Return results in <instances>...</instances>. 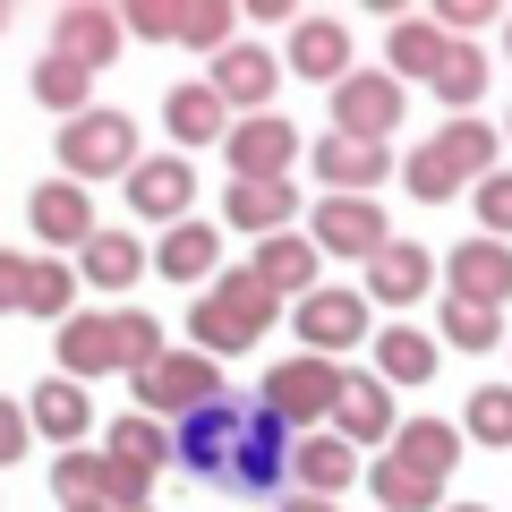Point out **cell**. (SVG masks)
Wrapping results in <instances>:
<instances>
[{
    "label": "cell",
    "instance_id": "cell-51",
    "mask_svg": "<svg viewBox=\"0 0 512 512\" xmlns=\"http://www.w3.org/2000/svg\"><path fill=\"white\" fill-rule=\"evenodd\" d=\"M504 43H512V26H504Z\"/></svg>",
    "mask_w": 512,
    "mask_h": 512
},
{
    "label": "cell",
    "instance_id": "cell-10",
    "mask_svg": "<svg viewBox=\"0 0 512 512\" xmlns=\"http://www.w3.org/2000/svg\"><path fill=\"white\" fill-rule=\"evenodd\" d=\"M291 325H299V350L342 359L350 342H367V291H325V282H316V291L291 308Z\"/></svg>",
    "mask_w": 512,
    "mask_h": 512
},
{
    "label": "cell",
    "instance_id": "cell-25",
    "mask_svg": "<svg viewBox=\"0 0 512 512\" xmlns=\"http://www.w3.org/2000/svg\"><path fill=\"white\" fill-rule=\"evenodd\" d=\"M461 427H444V419H402V436H393V461H402V470H419V478H453L461 470Z\"/></svg>",
    "mask_w": 512,
    "mask_h": 512
},
{
    "label": "cell",
    "instance_id": "cell-40",
    "mask_svg": "<svg viewBox=\"0 0 512 512\" xmlns=\"http://www.w3.org/2000/svg\"><path fill=\"white\" fill-rule=\"evenodd\" d=\"M461 436H470V444H495V453H512V384H478Z\"/></svg>",
    "mask_w": 512,
    "mask_h": 512
},
{
    "label": "cell",
    "instance_id": "cell-21",
    "mask_svg": "<svg viewBox=\"0 0 512 512\" xmlns=\"http://www.w3.org/2000/svg\"><path fill=\"white\" fill-rule=\"evenodd\" d=\"M205 86L222 94V111H231V103H274V86H282V60L265 52V43H248V35H239L231 52H214V77H205Z\"/></svg>",
    "mask_w": 512,
    "mask_h": 512
},
{
    "label": "cell",
    "instance_id": "cell-31",
    "mask_svg": "<svg viewBox=\"0 0 512 512\" xmlns=\"http://www.w3.org/2000/svg\"><path fill=\"white\" fill-rule=\"evenodd\" d=\"M103 453L128 461V470H154V478H163V470H171V427L146 419V410H128V419L103 427Z\"/></svg>",
    "mask_w": 512,
    "mask_h": 512
},
{
    "label": "cell",
    "instance_id": "cell-52",
    "mask_svg": "<svg viewBox=\"0 0 512 512\" xmlns=\"http://www.w3.org/2000/svg\"><path fill=\"white\" fill-rule=\"evenodd\" d=\"M146 512H154V504H146Z\"/></svg>",
    "mask_w": 512,
    "mask_h": 512
},
{
    "label": "cell",
    "instance_id": "cell-39",
    "mask_svg": "<svg viewBox=\"0 0 512 512\" xmlns=\"http://www.w3.org/2000/svg\"><path fill=\"white\" fill-rule=\"evenodd\" d=\"M69 299H77V265L35 256V265H26V316H60V325H69Z\"/></svg>",
    "mask_w": 512,
    "mask_h": 512
},
{
    "label": "cell",
    "instance_id": "cell-35",
    "mask_svg": "<svg viewBox=\"0 0 512 512\" xmlns=\"http://www.w3.org/2000/svg\"><path fill=\"white\" fill-rule=\"evenodd\" d=\"M427 94H436V103H453V120H470V103L487 94V52H478V43H453V52H444V69L427 77Z\"/></svg>",
    "mask_w": 512,
    "mask_h": 512
},
{
    "label": "cell",
    "instance_id": "cell-9",
    "mask_svg": "<svg viewBox=\"0 0 512 512\" xmlns=\"http://www.w3.org/2000/svg\"><path fill=\"white\" fill-rule=\"evenodd\" d=\"M239 419H248L239 402H214V410H197V419H180L171 427V470L222 487V470H231V453H239Z\"/></svg>",
    "mask_w": 512,
    "mask_h": 512
},
{
    "label": "cell",
    "instance_id": "cell-16",
    "mask_svg": "<svg viewBox=\"0 0 512 512\" xmlns=\"http://www.w3.org/2000/svg\"><path fill=\"white\" fill-rule=\"evenodd\" d=\"M222 222L248 239H274L299 222V180H231L222 188Z\"/></svg>",
    "mask_w": 512,
    "mask_h": 512
},
{
    "label": "cell",
    "instance_id": "cell-48",
    "mask_svg": "<svg viewBox=\"0 0 512 512\" xmlns=\"http://www.w3.org/2000/svg\"><path fill=\"white\" fill-rule=\"evenodd\" d=\"M69 512H111V504H69Z\"/></svg>",
    "mask_w": 512,
    "mask_h": 512
},
{
    "label": "cell",
    "instance_id": "cell-50",
    "mask_svg": "<svg viewBox=\"0 0 512 512\" xmlns=\"http://www.w3.org/2000/svg\"><path fill=\"white\" fill-rule=\"evenodd\" d=\"M0 26H9V9H0Z\"/></svg>",
    "mask_w": 512,
    "mask_h": 512
},
{
    "label": "cell",
    "instance_id": "cell-37",
    "mask_svg": "<svg viewBox=\"0 0 512 512\" xmlns=\"http://www.w3.org/2000/svg\"><path fill=\"white\" fill-rule=\"evenodd\" d=\"M111 342H120V376H128V384L163 359V325H154L146 308H111Z\"/></svg>",
    "mask_w": 512,
    "mask_h": 512
},
{
    "label": "cell",
    "instance_id": "cell-42",
    "mask_svg": "<svg viewBox=\"0 0 512 512\" xmlns=\"http://www.w3.org/2000/svg\"><path fill=\"white\" fill-rule=\"evenodd\" d=\"M478 239H504L512 248V171H487L478 180Z\"/></svg>",
    "mask_w": 512,
    "mask_h": 512
},
{
    "label": "cell",
    "instance_id": "cell-46",
    "mask_svg": "<svg viewBox=\"0 0 512 512\" xmlns=\"http://www.w3.org/2000/svg\"><path fill=\"white\" fill-rule=\"evenodd\" d=\"M26 436H35V427H26V402H0V461H18Z\"/></svg>",
    "mask_w": 512,
    "mask_h": 512
},
{
    "label": "cell",
    "instance_id": "cell-34",
    "mask_svg": "<svg viewBox=\"0 0 512 512\" xmlns=\"http://www.w3.org/2000/svg\"><path fill=\"white\" fill-rule=\"evenodd\" d=\"M367 487H376V512H436V504H444V487H436V478L402 470L393 453H376V461H367Z\"/></svg>",
    "mask_w": 512,
    "mask_h": 512
},
{
    "label": "cell",
    "instance_id": "cell-13",
    "mask_svg": "<svg viewBox=\"0 0 512 512\" xmlns=\"http://www.w3.org/2000/svg\"><path fill=\"white\" fill-rule=\"evenodd\" d=\"M444 282H453V299H470V308H504L512 299V248L504 239H461V248L444 256Z\"/></svg>",
    "mask_w": 512,
    "mask_h": 512
},
{
    "label": "cell",
    "instance_id": "cell-6",
    "mask_svg": "<svg viewBox=\"0 0 512 512\" xmlns=\"http://www.w3.org/2000/svg\"><path fill=\"white\" fill-rule=\"evenodd\" d=\"M402 77L384 69H350L342 86H333V137H350V146H384L393 128H402Z\"/></svg>",
    "mask_w": 512,
    "mask_h": 512
},
{
    "label": "cell",
    "instance_id": "cell-11",
    "mask_svg": "<svg viewBox=\"0 0 512 512\" xmlns=\"http://www.w3.org/2000/svg\"><path fill=\"white\" fill-rule=\"evenodd\" d=\"M308 239H316V256H376L384 239H393V222H384V205L376 197H325L308 214Z\"/></svg>",
    "mask_w": 512,
    "mask_h": 512
},
{
    "label": "cell",
    "instance_id": "cell-12",
    "mask_svg": "<svg viewBox=\"0 0 512 512\" xmlns=\"http://www.w3.org/2000/svg\"><path fill=\"white\" fill-rule=\"evenodd\" d=\"M333 436H342L350 453H359V444H393V436H402L393 384H384V376H359V367H350V376H342V402H333Z\"/></svg>",
    "mask_w": 512,
    "mask_h": 512
},
{
    "label": "cell",
    "instance_id": "cell-33",
    "mask_svg": "<svg viewBox=\"0 0 512 512\" xmlns=\"http://www.w3.org/2000/svg\"><path fill=\"white\" fill-rule=\"evenodd\" d=\"M26 94H35L43 111H60V120H77V111H94V103H86V94H94V69H77V60L43 52L35 77H26Z\"/></svg>",
    "mask_w": 512,
    "mask_h": 512
},
{
    "label": "cell",
    "instance_id": "cell-5",
    "mask_svg": "<svg viewBox=\"0 0 512 512\" xmlns=\"http://www.w3.org/2000/svg\"><path fill=\"white\" fill-rule=\"evenodd\" d=\"M111 171H137V120L128 111H77L60 120V180H111Z\"/></svg>",
    "mask_w": 512,
    "mask_h": 512
},
{
    "label": "cell",
    "instance_id": "cell-38",
    "mask_svg": "<svg viewBox=\"0 0 512 512\" xmlns=\"http://www.w3.org/2000/svg\"><path fill=\"white\" fill-rule=\"evenodd\" d=\"M231 26H239V9L231 0H180V35L171 43H188V52H231Z\"/></svg>",
    "mask_w": 512,
    "mask_h": 512
},
{
    "label": "cell",
    "instance_id": "cell-14",
    "mask_svg": "<svg viewBox=\"0 0 512 512\" xmlns=\"http://www.w3.org/2000/svg\"><path fill=\"white\" fill-rule=\"evenodd\" d=\"M120 43H128L120 9H94V0H77V9H60V18H52V52L77 60V69H111V60H120Z\"/></svg>",
    "mask_w": 512,
    "mask_h": 512
},
{
    "label": "cell",
    "instance_id": "cell-7",
    "mask_svg": "<svg viewBox=\"0 0 512 512\" xmlns=\"http://www.w3.org/2000/svg\"><path fill=\"white\" fill-rule=\"evenodd\" d=\"M282 478H291V427L256 402L248 419H239V453H231V470H222V495H274Z\"/></svg>",
    "mask_w": 512,
    "mask_h": 512
},
{
    "label": "cell",
    "instance_id": "cell-24",
    "mask_svg": "<svg viewBox=\"0 0 512 512\" xmlns=\"http://www.w3.org/2000/svg\"><path fill=\"white\" fill-rule=\"evenodd\" d=\"M26 427L77 453V444H86V427H94V402H86V384H69V376L35 384V402H26Z\"/></svg>",
    "mask_w": 512,
    "mask_h": 512
},
{
    "label": "cell",
    "instance_id": "cell-36",
    "mask_svg": "<svg viewBox=\"0 0 512 512\" xmlns=\"http://www.w3.org/2000/svg\"><path fill=\"white\" fill-rule=\"evenodd\" d=\"M52 495H60V504H111V461L86 453V444L60 453V461H52Z\"/></svg>",
    "mask_w": 512,
    "mask_h": 512
},
{
    "label": "cell",
    "instance_id": "cell-47",
    "mask_svg": "<svg viewBox=\"0 0 512 512\" xmlns=\"http://www.w3.org/2000/svg\"><path fill=\"white\" fill-rule=\"evenodd\" d=\"M282 512H333V504H325V495H291V504H282Z\"/></svg>",
    "mask_w": 512,
    "mask_h": 512
},
{
    "label": "cell",
    "instance_id": "cell-22",
    "mask_svg": "<svg viewBox=\"0 0 512 512\" xmlns=\"http://www.w3.org/2000/svg\"><path fill=\"white\" fill-rule=\"evenodd\" d=\"M316 265H325V256H316V239L274 231V239H256V265H248V274L265 282L274 299H308V291H316Z\"/></svg>",
    "mask_w": 512,
    "mask_h": 512
},
{
    "label": "cell",
    "instance_id": "cell-27",
    "mask_svg": "<svg viewBox=\"0 0 512 512\" xmlns=\"http://www.w3.org/2000/svg\"><path fill=\"white\" fill-rule=\"evenodd\" d=\"M60 367H69V384L120 376V342H111V316H103V308H86V316L60 325Z\"/></svg>",
    "mask_w": 512,
    "mask_h": 512
},
{
    "label": "cell",
    "instance_id": "cell-8",
    "mask_svg": "<svg viewBox=\"0 0 512 512\" xmlns=\"http://www.w3.org/2000/svg\"><path fill=\"white\" fill-rule=\"evenodd\" d=\"M222 154H231V180H291V163H299V128L282 120V111H248V120H231Z\"/></svg>",
    "mask_w": 512,
    "mask_h": 512
},
{
    "label": "cell",
    "instance_id": "cell-15",
    "mask_svg": "<svg viewBox=\"0 0 512 512\" xmlns=\"http://www.w3.org/2000/svg\"><path fill=\"white\" fill-rule=\"evenodd\" d=\"M427 282H436V256L419 239H384L367 256V308H410V299H427Z\"/></svg>",
    "mask_w": 512,
    "mask_h": 512
},
{
    "label": "cell",
    "instance_id": "cell-3",
    "mask_svg": "<svg viewBox=\"0 0 512 512\" xmlns=\"http://www.w3.org/2000/svg\"><path fill=\"white\" fill-rule=\"evenodd\" d=\"M231 402V384H222V359H205V350H163V359L137 376V410L146 419H197V410Z\"/></svg>",
    "mask_w": 512,
    "mask_h": 512
},
{
    "label": "cell",
    "instance_id": "cell-30",
    "mask_svg": "<svg viewBox=\"0 0 512 512\" xmlns=\"http://www.w3.org/2000/svg\"><path fill=\"white\" fill-rule=\"evenodd\" d=\"M444 52H453V35H444L436 18H402L384 35V77H436Z\"/></svg>",
    "mask_w": 512,
    "mask_h": 512
},
{
    "label": "cell",
    "instance_id": "cell-19",
    "mask_svg": "<svg viewBox=\"0 0 512 512\" xmlns=\"http://www.w3.org/2000/svg\"><path fill=\"white\" fill-rule=\"evenodd\" d=\"M308 163H316V180H325L333 197H376L384 171H402V163H393V146H350V137H316Z\"/></svg>",
    "mask_w": 512,
    "mask_h": 512
},
{
    "label": "cell",
    "instance_id": "cell-18",
    "mask_svg": "<svg viewBox=\"0 0 512 512\" xmlns=\"http://www.w3.org/2000/svg\"><path fill=\"white\" fill-rule=\"evenodd\" d=\"M128 205L146 222H188V205H197V171H188V154H154V163L128 171Z\"/></svg>",
    "mask_w": 512,
    "mask_h": 512
},
{
    "label": "cell",
    "instance_id": "cell-32",
    "mask_svg": "<svg viewBox=\"0 0 512 512\" xmlns=\"http://www.w3.org/2000/svg\"><path fill=\"white\" fill-rule=\"evenodd\" d=\"M436 359H444L436 333H419V325H384L376 333V376L384 384H427V376H436Z\"/></svg>",
    "mask_w": 512,
    "mask_h": 512
},
{
    "label": "cell",
    "instance_id": "cell-4",
    "mask_svg": "<svg viewBox=\"0 0 512 512\" xmlns=\"http://www.w3.org/2000/svg\"><path fill=\"white\" fill-rule=\"evenodd\" d=\"M342 376H350L342 359H316V350H291L282 367H265V393H256V402H265V410H274V419L299 436V427L333 419V402H342Z\"/></svg>",
    "mask_w": 512,
    "mask_h": 512
},
{
    "label": "cell",
    "instance_id": "cell-29",
    "mask_svg": "<svg viewBox=\"0 0 512 512\" xmlns=\"http://www.w3.org/2000/svg\"><path fill=\"white\" fill-rule=\"evenodd\" d=\"M291 478H299V495H342L350 478H359V453H350L342 436H308V444H291Z\"/></svg>",
    "mask_w": 512,
    "mask_h": 512
},
{
    "label": "cell",
    "instance_id": "cell-41",
    "mask_svg": "<svg viewBox=\"0 0 512 512\" xmlns=\"http://www.w3.org/2000/svg\"><path fill=\"white\" fill-rule=\"evenodd\" d=\"M504 316L495 308H470V299H444V350H495Z\"/></svg>",
    "mask_w": 512,
    "mask_h": 512
},
{
    "label": "cell",
    "instance_id": "cell-17",
    "mask_svg": "<svg viewBox=\"0 0 512 512\" xmlns=\"http://www.w3.org/2000/svg\"><path fill=\"white\" fill-rule=\"evenodd\" d=\"M26 222H35V239L43 248H86L103 222H94V197L77 180H43L35 197H26Z\"/></svg>",
    "mask_w": 512,
    "mask_h": 512
},
{
    "label": "cell",
    "instance_id": "cell-26",
    "mask_svg": "<svg viewBox=\"0 0 512 512\" xmlns=\"http://www.w3.org/2000/svg\"><path fill=\"white\" fill-rule=\"evenodd\" d=\"M163 128H171V146H222V137H231V111H222L214 86H171L163 94Z\"/></svg>",
    "mask_w": 512,
    "mask_h": 512
},
{
    "label": "cell",
    "instance_id": "cell-45",
    "mask_svg": "<svg viewBox=\"0 0 512 512\" xmlns=\"http://www.w3.org/2000/svg\"><path fill=\"white\" fill-rule=\"evenodd\" d=\"M436 26H453V43H461L470 26H495V9H487V0H444V9H436Z\"/></svg>",
    "mask_w": 512,
    "mask_h": 512
},
{
    "label": "cell",
    "instance_id": "cell-44",
    "mask_svg": "<svg viewBox=\"0 0 512 512\" xmlns=\"http://www.w3.org/2000/svg\"><path fill=\"white\" fill-rule=\"evenodd\" d=\"M26 265H35V256L0 248V316H26Z\"/></svg>",
    "mask_w": 512,
    "mask_h": 512
},
{
    "label": "cell",
    "instance_id": "cell-43",
    "mask_svg": "<svg viewBox=\"0 0 512 512\" xmlns=\"http://www.w3.org/2000/svg\"><path fill=\"white\" fill-rule=\"evenodd\" d=\"M120 26H128V35H146V43H171V35H180V0H128Z\"/></svg>",
    "mask_w": 512,
    "mask_h": 512
},
{
    "label": "cell",
    "instance_id": "cell-2",
    "mask_svg": "<svg viewBox=\"0 0 512 512\" xmlns=\"http://www.w3.org/2000/svg\"><path fill=\"white\" fill-rule=\"evenodd\" d=\"M495 154H504V137H495L487 120H444L436 137L402 163V180H410V197H419V205H444L461 180H487Z\"/></svg>",
    "mask_w": 512,
    "mask_h": 512
},
{
    "label": "cell",
    "instance_id": "cell-28",
    "mask_svg": "<svg viewBox=\"0 0 512 512\" xmlns=\"http://www.w3.org/2000/svg\"><path fill=\"white\" fill-rule=\"evenodd\" d=\"M146 265H154V256L137 248L128 231H94L86 248H77V282H94V291H128V282L146 274Z\"/></svg>",
    "mask_w": 512,
    "mask_h": 512
},
{
    "label": "cell",
    "instance_id": "cell-23",
    "mask_svg": "<svg viewBox=\"0 0 512 512\" xmlns=\"http://www.w3.org/2000/svg\"><path fill=\"white\" fill-rule=\"evenodd\" d=\"M154 274H163V282H197V291H205V282L222 274V231H214V222H171L163 248H154Z\"/></svg>",
    "mask_w": 512,
    "mask_h": 512
},
{
    "label": "cell",
    "instance_id": "cell-20",
    "mask_svg": "<svg viewBox=\"0 0 512 512\" xmlns=\"http://www.w3.org/2000/svg\"><path fill=\"white\" fill-rule=\"evenodd\" d=\"M291 69L308 86H342L359 60H350V26L342 18H291Z\"/></svg>",
    "mask_w": 512,
    "mask_h": 512
},
{
    "label": "cell",
    "instance_id": "cell-1",
    "mask_svg": "<svg viewBox=\"0 0 512 512\" xmlns=\"http://www.w3.org/2000/svg\"><path fill=\"white\" fill-rule=\"evenodd\" d=\"M274 291L256 274H214L205 282V299L188 308V333H197V350L205 359H239V350H256L265 342V325H274Z\"/></svg>",
    "mask_w": 512,
    "mask_h": 512
},
{
    "label": "cell",
    "instance_id": "cell-49",
    "mask_svg": "<svg viewBox=\"0 0 512 512\" xmlns=\"http://www.w3.org/2000/svg\"><path fill=\"white\" fill-rule=\"evenodd\" d=\"M453 512H495V504H453Z\"/></svg>",
    "mask_w": 512,
    "mask_h": 512
}]
</instances>
